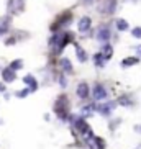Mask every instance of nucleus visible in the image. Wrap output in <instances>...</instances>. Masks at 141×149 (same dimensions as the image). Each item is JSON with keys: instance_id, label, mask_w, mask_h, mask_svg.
Returning <instances> with one entry per match:
<instances>
[{"instance_id": "1", "label": "nucleus", "mask_w": 141, "mask_h": 149, "mask_svg": "<svg viewBox=\"0 0 141 149\" xmlns=\"http://www.w3.org/2000/svg\"><path fill=\"white\" fill-rule=\"evenodd\" d=\"M2 79H3L5 84H12L15 79H17V74H15V70L12 67H5L2 70Z\"/></svg>"}, {"instance_id": "2", "label": "nucleus", "mask_w": 141, "mask_h": 149, "mask_svg": "<svg viewBox=\"0 0 141 149\" xmlns=\"http://www.w3.org/2000/svg\"><path fill=\"white\" fill-rule=\"evenodd\" d=\"M90 25H92L90 18H89V17H82V18L79 20V23H77V28H79L80 33H85V31L90 30Z\"/></svg>"}, {"instance_id": "3", "label": "nucleus", "mask_w": 141, "mask_h": 149, "mask_svg": "<svg viewBox=\"0 0 141 149\" xmlns=\"http://www.w3.org/2000/svg\"><path fill=\"white\" fill-rule=\"evenodd\" d=\"M23 82L28 85V88H30L31 92H35L36 88H38V82H36V79H35L31 74H27V75H25V77H23Z\"/></svg>"}, {"instance_id": "4", "label": "nucleus", "mask_w": 141, "mask_h": 149, "mask_svg": "<svg viewBox=\"0 0 141 149\" xmlns=\"http://www.w3.org/2000/svg\"><path fill=\"white\" fill-rule=\"evenodd\" d=\"M94 98H95V100H105L107 90L102 87V85H95V87H94Z\"/></svg>"}, {"instance_id": "5", "label": "nucleus", "mask_w": 141, "mask_h": 149, "mask_svg": "<svg viewBox=\"0 0 141 149\" xmlns=\"http://www.w3.org/2000/svg\"><path fill=\"white\" fill-rule=\"evenodd\" d=\"M75 126H77V130H79L80 133H84L85 136H92V131L89 130V125L84 120H77V121H75Z\"/></svg>"}, {"instance_id": "6", "label": "nucleus", "mask_w": 141, "mask_h": 149, "mask_svg": "<svg viewBox=\"0 0 141 149\" xmlns=\"http://www.w3.org/2000/svg\"><path fill=\"white\" fill-rule=\"evenodd\" d=\"M75 93H77V97H79V98H87L89 97V85L87 84H79V85H77V90H75Z\"/></svg>"}, {"instance_id": "7", "label": "nucleus", "mask_w": 141, "mask_h": 149, "mask_svg": "<svg viewBox=\"0 0 141 149\" xmlns=\"http://www.w3.org/2000/svg\"><path fill=\"white\" fill-rule=\"evenodd\" d=\"M108 38H110V31H108V28H100L98 33H97V40L100 41V43H107Z\"/></svg>"}, {"instance_id": "8", "label": "nucleus", "mask_w": 141, "mask_h": 149, "mask_svg": "<svg viewBox=\"0 0 141 149\" xmlns=\"http://www.w3.org/2000/svg\"><path fill=\"white\" fill-rule=\"evenodd\" d=\"M113 107H115L113 102H108V103H103V105L98 107V111H100L102 115H110L112 111H113Z\"/></svg>"}, {"instance_id": "9", "label": "nucleus", "mask_w": 141, "mask_h": 149, "mask_svg": "<svg viewBox=\"0 0 141 149\" xmlns=\"http://www.w3.org/2000/svg\"><path fill=\"white\" fill-rule=\"evenodd\" d=\"M115 5H117V2L115 0H107L105 2V7H102V12H105V13H112L115 10Z\"/></svg>"}, {"instance_id": "10", "label": "nucleus", "mask_w": 141, "mask_h": 149, "mask_svg": "<svg viewBox=\"0 0 141 149\" xmlns=\"http://www.w3.org/2000/svg\"><path fill=\"white\" fill-rule=\"evenodd\" d=\"M112 54H113V49H112V46L105 43V44H103V49H102V56L105 57V59H110Z\"/></svg>"}, {"instance_id": "11", "label": "nucleus", "mask_w": 141, "mask_h": 149, "mask_svg": "<svg viewBox=\"0 0 141 149\" xmlns=\"http://www.w3.org/2000/svg\"><path fill=\"white\" fill-rule=\"evenodd\" d=\"M75 54H77V57H79L80 62H85V61H87V53H85L84 49L80 48V46H75Z\"/></svg>"}, {"instance_id": "12", "label": "nucleus", "mask_w": 141, "mask_h": 149, "mask_svg": "<svg viewBox=\"0 0 141 149\" xmlns=\"http://www.w3.org/2000/svg\"><path fill=\"white\" fill-rule=\"evenodd\" d=\"M117 30L118 31H126L128 30V23L123 18H117Z\"/></svg>"}, {"instance_id": "13", "label": "nucleus", "mask_w": 141, "mask_h": 149, "mask_svg": "<svg viewBox=\"0 0 141 149\" xmlns=\"http://www.w3.org/2000/svg\"><path fill=\"white\" fill-rule=\"evenodd\" d=\"M61 66L66 72H72V64H70V61L67 59V57H62L61 59Z\"/></svg>"}, {"instance_id": "14", "label": "nucleus", "mask_w": 141, "mask_h": 149, "mask_svg": "<svg viewBox=\"0 0 141 149\" xmlns=\"http://www.w3.org/2000/svg\"><path fill=\"white\" fill-rule=\"evenodd\" d=\"M10 67H12V69H13V70H18V69H22V67H23V61H22V59H17V61H13V62H12V64H10Z\"/></svg>"}, {"instance_id": "15", "label": "nucleus", "mask_w": 141, "mask_h": 149, "mask_svg": "<svg viewBox=\"0 0 141 149\" xmlns=\"http://www.w3.org/2000/svg\"><path fill=\"white\" fill-rule=\"evenodd\" d=\"M30 92H31L30 88H23V90H18V92L15 93V95H17L18 98H25V97H27V95H28V93H30Z\"/></svg>"}, {"instance_id": "16", "label": "nucleus", "mask_w": 141, "mask_h": 149, "mask_svg": "<svg viewBox=\"0 0 141 149\" xmlns=\"http://www.w3.org/2000/svg\"><path fill=\"white\" fill-rule=\"evenodd\" d=\"M138 64V57H131V59H125L123 61V66H135Z\"/></svg>"}, {"instance_id": "17", "label": "nucleus", "mask_w": 141, "mask_h": 149, "mask_svg": "<svg viewBox=\"0 0 141 149\" xmlns=\"http://www.w3.org/2000/svg\"><path fill=\"white\" fill-rule=\"evenodd\" d=\"M95 144H97V149H105V141L100 138H95Z\"/></svg>"}, {"instance_id": "18", "label": "nucleus", "mask_w": 141, "mask_h": 149, "mask_svg": "<svg viewBox=\"0 0 141 149\" xmlns=\"http://www.w3.org/2000/svg\"><path fill=\"white\" fill-rule=\"evenodd\" d=\"M131 35L135 36V38H141V28H140V26H136V28H133V31H131Z\"/></svg>"}, {"instance_id": "19", "label": "nucleus", "mask_w": 141, "mask_h": 149, "mask_svg": "<svg viewBox=\"0 0 141 149\" xmlns=\"http://www.w3.org/2000/svg\"><path fill=\"white\" fill-rule=\"evenodd\" d=\"M102 59H103V56H102V54H97V56H95V64H97L98 67H102V66H103V62H102Z\"/></svg>"}, {"instance_id": "20", "label": "nucleus", "mask_w": 141, "mask_h": 149, "mask_svg": "<svg viewBox=\"0 0 141 149\" xmlns=\"http://www.w3.org/2000/svg\"><path fill=\"white\" fill-rule=\"evenodd\" d=\"M13 43H15V38H8V40L5 41V44H7V46H12Z\"/></svg>"}, {"instance_id": "21", "label": "nucleus", "mask_w": 141, "mask_h": 149, "mask_svg": "<svg viewBox=\"0 0 141 149\" xmlns=\"http://www.w3.org/2000/svg\"><path fill=\"white\" fill-rule=\"evenodd\" d=\"M59 82H61V85H62V87H66V85H67V80L64 79V77H61V79H59Z\"/></svg>"}, {"instance_id": "22", "label": "nucleus", "mask_w": 141, "mask_h": 149, "mask_svg": "<svg viewBox=\"0 0 141 149\" xmlns=\"http://www.w3.org/2000/svg\"><path fill=\"white\" fill-rule=\"evenodd\" d=\"M136 53H138V56H141V44H140V46H136Z\"/></svg>"}, {"instance_id": "23", "label": "nucleus", "mask_w": 141, "mask_h": 149, "mask_svg": "<svg viewBox=\"0 0 141 149\" xmlns=\"http://www.w3.org/2000/svg\"><path fill=\"white\" fill-rule=\"evenodd\" d=\"M3 90H5V85L3 84H0V92H3Z\"/></svg>"}, {"instance_id": "24", "label": "nucleus", "mask_w": 141, "mask_h": 149, "mask_svg": "<svg viewBox=\"0 0 141 149\" xmlns=\"http://www.w3.org/2000/svg\"><path fill=\"white\" fill-rule=\"evenodd\" d=\"M136 130H138V131H141V126H138V128H136Z\"/></svg>"}, {"instance_id": "25", "label": "nucleus", "mask_w": 141, "mask_h": 149, "mask_svg": "<svg viewBox=\"0 0 141 149\" xmlns=\"http://www.w3.org/2000/svg\"><path fill=\"white\" fill-rule=\"evenodd\" d=\"M136 149H141V146H138V148H136Z\"/></svg>"}, {"instance_id": "26", "label": "nucleus", "mask_w": 141, "mask_h": 149, "mask_svg": "<svg viewBox=\"0 0 141 149\" xmlns=\"http://www.w3.org/2000/svg\"><path fill=\"white\" fill-rule=\"evenodd\" d=\"M85 2H90V0H85Z\"/></svg>"}, {"instance_id": "27", "label": "nucleus", "mask_w": 141, "mask_h": 149, "mask_svg": "<svg viewBox=\"0 0 141 149\" xmlns=\"http://www.w3.org/2000/svg\"><path fill=\"white\" fill-rule=\"evenodd\" d=\"M0 123H2V120H0Z\"/></svg>"}]
</instances>
